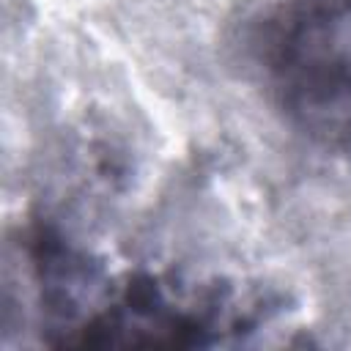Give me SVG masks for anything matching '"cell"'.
I'll list each match as a JSON object with an SVG mask.
<instances>
[{"instance_id": "1", "label": "cell", "mask_w": 351, "mask_h": 351, "mask_svg": "<svg viewBox=\"0 0 351 351\" xmlns=\"http://www.w3.org/2000/svg\"><path fill=\"white\" fill-rule=\"evenodd\" d=\"M269 71L302 129L351 143V0H293L271 30Z\"/></svg>"}]
</instances>
